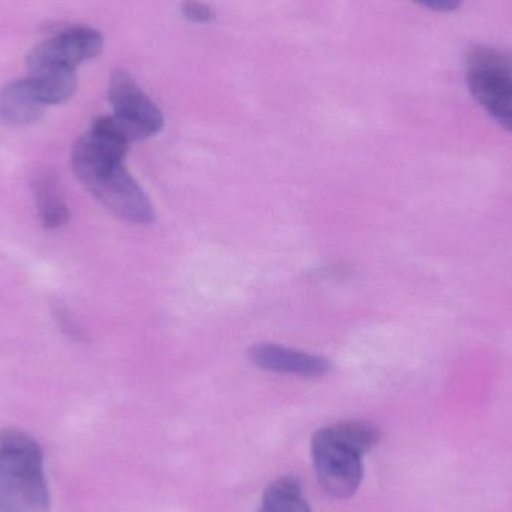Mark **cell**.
I'll return each mask as SVG.
<instances>
[{
	"instance_id": "3",
	"label": "cell",
	"mask_w": 512,
	"mask_h": 512,
	"mask_svg": "<svg viewBox=\"0 0 512 512\" xmlns=\"http://www.w3.org/2000/svg\"><path fill=\"white\" fill-rule=\"evenodd\" d=\"M44 456L35 439L17 429L0 435V512H48Z\"/></svg>"
},
{
	"instance_id": "6",
	"label": "cell",
	"mask_w": 512,
	"mask_h": 512,
	"mask_svg": "<svg viewBox=\"0 0 512 512\" xmlns=\"http://www.w3.org/2000/svg\"><path fill=\"white\" fill-rule=\"evenodd\" d=\"M104 48L101 32L92 27H69L36 45L27 56V68L57 65L77 68L87 60L95 59Z\"/></svg>"
},
{
	"instance_id": "13",
	"label": "cell",
	"mask_w": 512,
	"mask_h": 512,
	"mask_svg": "<svg viewBox=\"0 0 512 512\" xmlns=\"http://www.w3.org/2000/svg\"><path fill=\"white\" fill-rule=\"evenodd\" d=\"M426 8L439 12H453L460 8L463 0H415Z\"/></svg>"
},
{
	"instance_id": "7",
	"label": "cell",
	"mask_w": 512,
	"mask_h": 512,
	"mask_svg": "<svg viewBox=\"0 0 512 512\" xmlns=\"http://www.w3.org/2000/svg\"><path fill=\"white\" fill-rule=\"evenodd\" d=\"M248 354L252 363L261 369L301 378H318L331 369L330 360L327 358L274 343H255Z\"/></svg>"
},
{
	"instance_id": "2",
	"label": "cell",
	"mask_w": 512,
	"mask_h": 512,
	"mask_svg": "<svg viewBox=\"0 0 512 512\" xmlns=\"http://www.w3.org/2000/svg\"><path fill=\"white\" fill-rule=\"evenodd\" d=\"M379 438V430L364 421H348L315 433L313 460L325 492L337 499L351 498L363 478L361 457L378 444Z\"/></svg>"
},
{
	"instance_id": "12",
	"label": "cell",
	"mask_w": 512,
	"mask_h": 512,
	"mask_svg": "<svg viewBox=\"0 0 512 512\" xmlns=\"http://www.w3.org/2000/svg\"><path fill=\"white\" fill-rule=\"evenodd\" d=\"M183 14L188 20L195 21V23H210L216 18L213 8L206 3L197 2V0H186L183 3Z\"/></svg>"
},
{
	"instance_id": "4",
	"label": "cell",
	"mask_w": 512,
	"mask_h": 512,
	"mask_svg": "<svg viewBox=\"0 0 512 512\" xmlns=\"http://www.w3.org/2000/svg\"><path fill=\"white\" fill-rule=\"evenodd\" d=\"M466 83L475 101L502 128L512 132V53L475 45L466 53Z\"/></svg>"
},
{
	"instance_id": "1",
	"label": "cell",
	"mask_w": 512,
	"mask_h": 512,
	"mask_svg": "<svg viewBox=\"0 0 512 512\" xmlns=\"http://www.w3.org/2000/svg\"><path fill=\"white\" fill-rule=\"evenodd\" d=\"M129 144L107 126L93 123L72 149V168L87 191L111 213L131 224L155 221L150 203L137 180L123 165Z\"/></svg>"
},
{
	"instance_id": "10",
	"label": "cell",
	"mask_w": 512,
	"mask_h": 512,
	"mask_svg": "<svg viewBox=\"0 0 512 512\" xmlns=\"http://www.w3.org/2000/svg\"><path fill=\"white\" fill-rule=\"evenodd\" d=\"M39 219L47 230H57L69 221V210L60 194L56 177L42 173L33 182Z\"/></svg>"
},
{
	"instance_id": "11",
	"label": "cell",
	"mask_w": 512,
	"mask_h": 512,
	"mask_svg": "<svg viewBox=\"0 0 512 512\" xmlns=\"http://www.w3.org/2000/svg\"><path fill=\"white\" fill-rule=\"evenodd\" d=\"M259 512H310L297 478H280L268 487Z\"/></svg>"
},
{
	"instance_id": "9",
	"label": "cell",
	"mask_w": 512,
	"mask_h": 512,
	"mask_svg": "<svg viewBox=\"0 0 512 512\" xmlns=\"http://www.w3.org/2000/svg\"><path fill=\"white\" fill-rule=\"evenodd\" d=\"M29 78L45 105H57L74 96L78 86L77 72L68 66L45 65L29 69Z\"/></svg>"
},
{
	"instance_id": "8",
	"label": "cell",
	"mask_w": 512,
	"mask_h": 512,
	"mask_svg": "<svg viewBox=\"0 0 512 512\" xmlns=\"http://www.w3.org/2000/svg\"><path fill=\"white\" fill-rule=\"evenodd\" d=\"M45 107L29 78L12 81L0 92V119L8 125H32L41 119Z\"/></svg>"
},
{
	"instance_id": "5",
	"label": "cell",
	"mask_w": 512,
	"mask_h": 512,
	"mask_svg": "<svg viewBox=\"0 0 512 512\" xmlns=\"http://www.w3.org/2000/svg\"><path fill=\"white\" fill-rule=\"evenodd\" d=\"M113 117L129 143L146 140L161 131L164 114L161 108L140 89L128 71L113 72L108 89Z\"/></svg>"
}]
</instances>
